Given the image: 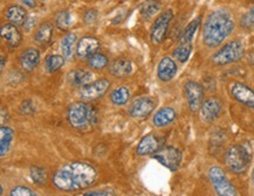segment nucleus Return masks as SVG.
<instances>
[{
  "mask_svg": "<svg viewBox=\"0 0 254 196\" xmlns=\"http://www.w3.org/2000/svg\"><path fill=\"white\" fill-rule=\"evenodd\" d=\"M20 112L22 114H32L35 112V106L31 99H25L20 105Z\"/></svg>",
  "mask_w": 254,
  "mask_h": 196,
  "instance_id": "obj_36",
  "label": "nucleus"
},
{
  "mask_svg": "<svg viewBox=\"0 0 254 196\" xmlns=\"http://www.w3.org/2000/svg\"><path fill=\"white\" fill-rule=\"evenodd\" d=\"M177 74V64L171 57H163L157 67V76L162 82H169Z\"/></svg>",
  "mask_w": 254,
  "mask_h": 196,
  "instance_id": "obj_17",
  "label": "nucleus"
},
{
  "mask_svg": "<svg viewBox=\"0 0 254 196\" xmlns=\"http://www.w3.org/2000/svg\"><path fill=\"white\" fill-rule=\"evenodd\" d=\"M76 41L77 37L75 33H67L61 40V51H63V56L66 60H70L71 56H73Z\"/></svg>",
  "mask_w": 254,
  "mask_h": 196,
  "instance_id": "obj_26",
  "label": "nucleus"
},
{
  "mask_svg": "<svg viewBox=\"0 0 254 196\" xmlns=\"http://www.w3.org/2000/svg\"><path fill=\"white\" fill-rule=\"evenodd\" d=\"M234 29V21L226 9H216L207 16L203 28V41L210 48L223 44Z\"/></svg>",
  "mask_w": 254,
  "mask_h": 196,
  "instance_id": "obj_2",
  "label": "nucleus"
},
{
  "mask_svg": "<svg viewBox=\"0 0 254 196\" xmlns=\"http://www.w3.org/2000/svg\"><path fill=\"white\" fill-rule=\"evenodd\" d=\"M108 57L102 53H96L92 57L88 58V65L95 70H101L106 68L108 65Z\"/></svg>",
  "mask_w": 254,
  "mask_h": 196,
  "instance_id": "obj_30",
  "label": "nucleus"
},
{
  "mask_svg": "<svg viewBox=\"0 0 254 196\" xmlns=\"http://www.w3.org/2000/svg\"><path fill=\"white\" fill-rule=\"evenodd\" d=\"M208 178L214 191L219 196H238L236 187L227 179L225 173L220 167H217V166L211 167L208 171Z\"/></svg>",
  "mask_w": 254,
  "mask_h": 196,
  "instance_id": "obj_6",
  "label": "nucleus"
},
{
  "mask_svg": "<svg viewBox=\"0 0 254 196\" xmlns=\"http://www.w3.org/2000/svg\"><path fill=\"white\" fill-rule=\"evenodd\" d=\"M31 178L37 185H42L47 181V173L42 167L39 166H32L31 167Z\"/></svg>",
  "mask_w": 254,
  "mask_h": 196,
  "instance_id": "obj_33",
  "label": "nucleus"
},
{
  "mask_svg": "<svg viewBox=\"0 0 254 196\" xmlns=\"http://www.w3.org/2000/svg\"><path fill=\"white\" fill-rule=\"evenodd\" d=\"M109 73L115 77H127L132 73V64L131 62L127 58H117L110 64Z\"/></svg>",
  "mask_w": 254,
  "mask_h": 196,
  "instance_id": "obj_20",
  "label": "nucleus"
},
{
  "mask_svg": "<svg viewBox=\"0 0 254 196\" xmlns=\"http://www.w3.org/2000/svg\"><path fill=\"white\" fill-rule=\"evenodd\" d=\"M154 158L164 167L170 171H177L182 162V152L174 146L162 147L157 153H155Z\"/></svg>",
  "mask_w": 254,
  "mask_h": 196,
  "instance_id": "obj_8",
  "label": "nucleus"
},
{
  "mask_svg": "<svg viewBox=\"0 0 254 196\" xmlns=\"http://www.w3.org/2000/svg\"><path fill=\"white\" fill-rule=\"evenodd\" d=\"M64 58L63 55H58V54H53V55H48L45 60V68L48 73L53 74L55 71L60 70L61 68L64 67Z\"/></svg>",
  "mask_w": 254,
  "mask_h": 196,
  "instance_id": "obj_28",
  "label": "nucleus"
},
{
  "mask_svg": "<svg viewBox=\"0 0 254 196\" xmlns=\"http://www.w3.org/2000/svg\"><path fill=\"white\" fill-rule=\"evenodd\" d=\"M221 111H223V103L219 98L210 97L204 100L200 107V117L204 122L212 123L220 116Z\"/></svg>",
  "mask_w": 254,
  "mask_h": 196,
  "instance_id": "obj_13",
  "label": "nucleus"
},
{
  "mask_svg": "<svg viewBox=\"0 0 254 196\" xmlns=\"http://www.w3.org/2000/svg\"><path fill=\"white\" fill-rule=\"evenodd\" d=\"M176 116H177V114H176V111L172 109V107L165 106L159 109L157 112L155 113L152 122H154L155 126L164 127L174 122L176 119Z\"/></svg>",
  "mask_w": 254,
  "mask_h": 196,
  "instance_id": "obj_22",
  "label": "nucleus"
},
{
  "mask_svg": "<svg viewBox=\"0 0 254 196\" xmlns=\"http://www.w3.org/2000/svg\"><path fill=\"white\" fill-rule=\"evenodd\" d=\"M163 140L156 135H148L143 137L141 142L138 143L137 148H136V153L137 155L144 156L149 154H155L159 149L162 148Z\"/></svg>",
  "mask_w": 254,
  "mask_h": 196,
  "instance_id": "obj_14",
  "label": "nucleus"
},
{
  "mask_svg": "<svg viewBox=\"0 0 254 196\" xmlns=\"http://www.w3.org/2000/svg\"><path fill=\"white\" fill-rule=\"evenodd\" d=\"M157 102L152 97H138L130 104L129 113L133 118H145L155 110Z\"/></svg>",
  "mask_w": 254,
  "mask_h": 196,
  "instance_id": "obj_12",
  "label": "nucleus"
},
{
  "mask_svg": "<svg viewBox=\"0 0 254 196\" xmlns=\"http://www.w3.org/2000/svg\"><path fill=\"white\" fill-rule=\"evenodd\" d=\"M53 33H54L53 25H52L51 22H44V24L39 26L37 31H35L34 41L40 46L50 44L52 38H53Z\"/></svg>",
  "mask_w": 254,
  "mask_h": 196,
  "instance_id": "obj_23",
  "label": "nucleus"
},
{
  "mask_svg": "<svg viewBox=\"0 0 254 196\" xmlns=\"http://www.w3.org/2000/svg\"><path fill=\"white\" fill-rule=\"evenodd\" d=\"M6 19L14 26H21L27 21V11L19 5H11L5 11Z\"/></svg>",
  "mask_w": 254,
  "mask_h": 196,
  "instance_id": "obj_19",
  "label": "nucleus"
},
{
  "mask_svg": "<svg viewBox=\"0 0 254 196\" xmlns=\"http://www.w3.org/2000/svg\"><path fill=\"white\" fill-rule=\"evenodd\" d=\"M252 181H253V184H254V169H253V172H252Z\"/></svg>",
  "mask_w": 254,
  "mask_h": 196,
  "instance_id": "obj_41",
  "label": "nucleus"
},
{
  "mask_svg": "<svg viewBox=\"0 0 254 196\" xmlns=\"http://www.w3.org/2000/svg\"><path fill=\"white\" fill-rule=\"evenodd\" d=\"M251 161L250 152L243 145H233L229 147L225 153V163L231 171L237 174L244 173L249 167Z\"/></svg>",
  "mask_w": 254,
  "mask_h": 196,
  "instance_id": "obj_4",
  "label": "nucleus"
},
{
  "mask_svg": "<svg viewBox=\"0 0 254 196\" xmlns=\"http://www.w3.org/2000/svg\"><path fill=\"white\" fill-rule=\"evenodd\" d=\"M93 74L86 69H74L68 74L67 80L74 87L82 88L87 84L92 83Z\"/></svg>",
  "mask_w": 254,
  "mask_h": 196,
  "instance_id": "obj_21",
  "label": "nucleus"
},
{
  "mask_svg": "<svg viewBox=\"0 0 254 196\" xmlns=\"http://www.w3.org/2000/svg\"><path fill=\"white\" fill-rule=\"evenodd\" d=\"M240 25H242V27L245 29H251L254 27V7L251 8L249 12H246L245 14L242 16V19H240Z\"/></svg>",
  "mask_w": 254,
  "mask_h": 196,
  "instance_id": "obj_34",
  "label": "nucleus"
},
{
  "mask_svg": "<svg viewBox=\"0 0 254 196\" xmlns=\"http://www.w3.org/2000/svg\"><path fill=\"white\" fill-rule=\"evenodd\" d=\"M192 49H193V46L192 45H179L177 48L174 50V56L177 61L182 62V63H185L190 57L192 53Z\"/></svg>",
  "mask_w": 254,
  "mask_h": 196,
  "instance_id": "obj_31",
  "label": "nucleus"
},
{
  "mask_svg": "<svg viewBox=\"0 0 254 196\" xmlns=\"http://www.w3.org/2000/svg\"><path fill=\"white\" fill-rule=\"evenodd\" d=\"M172 19H174V12L171 9L164 11L157 16L150 31V39L152 44L159 45L164 41V39L167 38Z\"/></svg>",
  "mask_w": 254,
  "mask_h": 196,
  "instance_id": "obj_7",
  "label": "nucleus"
},
{
  "mask_svg": "<svg viewBox=\"0 0 254 196\" xmlns=\"http://www.w3.org/2000/svg\"><path fill=\"white\" fill-rule=\"evenodd\" d=\"M55 24L60 31L66 32L70 27V13L68 11H61L55 18Z\"/></svg>",
  "mask_w": 254,
  "mask_h": 196,
  "instance_id": "obj_32",
  "label": "nucleus"
},
{
  "mask_svg": "<svg viewBox=\"0 0 254 196\" xmlns=\"http://www.w3.org/2000/svg\"><path fill=\"white\" fill-rule=\"evenodd\" d=\"M67 119L74 129L83 130L93 125L97 120V113L94 106L84 102L71 103L67 111Z\"/></svg>",
  "mask_w": 254,
  "mask_h": 196,
  "instance_id": "obj_3",
  "label": "nucleus"
},
{
  "mask_svg": "<svg viewBox=\"0 0 254 196\" xmlns=\"http://www.w3.org/2000/svg\"><path fill=\"white\" fill-rule=\"evenodd\" d=\"M5 62H6V58H5L4 55L1 54V70L5 69Z\"/></svg>",
  "mask_w": 254,
  "mask_h": 196,
  "instance_id": "obj_40",
  "label": "nucleus"
},
{
  "mask_svg": "<svg viewBox=\"0 0 254 196\" xmlns=\"http://www.w3.org/2000/svg\"><path fill=\"white\" fill-rule=\"evenodd\" d=\"M244 55V46L240 41L233 40L224 45L213 55L212 62L216 65H227L239 61Z\"/></svg>",
  "mask_w": 254,
  "mask_h": 196,
  "instance_id": "obj_5",
  "label": "nucleus"
},
{
  "mask_svg": "<svg viewBox=\"0 0 254 196\" xmlns=\"http://www.w3.org/2000/svg\"><path fill=\"white\" fill-rule=\"evenodd\" d=\"M96 19H97V11H96V9H88V11L84 13L83 20H84V22H86V24L92 25L96 21Z\"/></svg>",
  "mask_w": 254,
  "mask_h": 196,
  "instance_id": "obj_37",
  "label": "nucleus"
},
{
  "mask_svg": "<svg viewBox=\"0 0 254 196\" xmlns=\"http://www.w3.org/2000/svg\"><path fill=\"white\" fill-rule=\"evenodd\" d=\"M20 64L25 71H33L40 62V51L35 48H28L20 55Z\"/></svg>",
  "mask_w": 254,
  "mask_h": 196,
  "instance_id": "obj_18",
  "label": "nucleus"
},
{
  "mask_svg": "<svg viewBox=\"0 0 254 196\" xmlns=\"http://www.w3.org/2000/svg\"><path fill=\"white\" fill-rule=\"evenodd\" d=\"M14 139V131L11 127L2 125L0 127V155L1 158L7 154Z\"/></svg>",
  "mask_w": 254,
  "mask_h": 196,
  "instance_id": "obj_24",
  "label": "nucleus"
},
{
  "mask_svg": "<svg viewBox=\"0 0 254 196\" xmlns=\"http://www.w3.org/2000/svg\"><path fill=\"white\" fill-rule=\"evenodd\" d=\"M100 41L94 37H84L77 42L76 55L79 58H89L100 49Z\"/></svg>",
  "mask_w": 254,
  "mask_h": 196,
  "instance_id": "obj_15",
  "label": "nucleus"
},
{
  "mask_svg": "<svg viewBox=\"0 0 254 196\" xmlns=\"http://www.w3.org/2000/svg\"><path fill=\"white\" fill-rule=\"evenodd\" d=\"M83 196H115V193L113 191H109V189H106V191L88 192Z\"/></svg>",
  "mask_w": 254,
  "mask_h": 196,
  "instance_id": "obj_38",
  "label": "nucleus"
},
{
  "mask_svg": "<svg viewBox=\"0 0 254 196\" xmlns=\"http://www.w3.org/2000/svg\"><path fill=\"white\" fill-rule=\"evenodd\" d=\"M110 100L115 105H125L130 98V91L127 87H119L110 94Z\"/></svg>",
  "mask_w": 254,
  "mask_h": 196,
  "instance_id": "obj_27",
  "label": "nucleus"
},
{
  "mask_svg": "<svg viewBox=\"0 0 254 196\" xmlns=\"http://www.w3.org/2000/svg\"><path fill=\"white\" fill-rule=\"evenodd\" d=\"M22 4L28 6V7H35L37 4H35V0H20Z\"/></svg>",
  "mask_w": 254,
  "mask_h": 196,
  "instance_id": "obj_39",
  "label": "nucleus"
},
{
  "mask_svg": "<svg viewBox=\"0 0 254 196\" xmlns=\"http://www.w3.org/2000/svg\"><path fill=\"white\" fill-rule=\"evenodd\" d=\"M9 195L11 196H37L33 189L26 187V186H17V187L12 188L11 192H9Z\"/></svg>",
  "mask_w": 254,
  "mask_h": 196,
  "instance_id": "obj_35",
  "label": "nucleus"
},
{
  "mask_svg": "<svg viewBox=\"0 0 254 196\" xmlns=\"http://www.w3.org/2000/svg\"><path fill=\"white\" fill-rule=\"evenodd\" d=\"M230 95L234 100L254 110V90L240 82H233L230 86Z\"/></svg>",
  "mask_w": 254,
  "mask_h": 196,
  "instance_id": "obj_11",
  "label": "nucleus"
},
{
  "mask_svg": "<svg viewBox=\"0 0 254 196\" xmlns=\"http://www.w3.org/2000/svg\"><path fill=\"white\" fill-rule=\"evenodd\" d=\"M161 7L162 4L159 0H146L141 7V14L144 16L145 19H150L161 11Z\"/></svg>",
  "mask_w": 254,
  "mask_h": 196,
  "instance_id": "obj_29",
  "label": "nucleus"
},
{
  "mask_svg": "<svg viewBox=\"0 0 254 196\" xmlns=\"http://www.w3.org/2000/svg\"><path fill=\"white\" fill-rule=\"evenodd\" d=\"M0 35H1L2 40L6 41V44L11 48L19 47L22 41V35L20 31L17 28V26H14L13 24L2 25L1 29H0Z\"/></svg>",
  "mask_w": 254,
  "mask_h": 196,
  "instance_id": "obj_16",
  "label": "nucleus"
},
{
  "mask_svg": "<svg viewBox=\"0 0 254 196\" xmlns=\"http://www.w3.org/2000/svg\"><path fill=\"white\" fill-rule=\"evenodd\" d=\"M95 167L84 161L68 162L53 175V185L59 191L76 192L90 187L96 181Z\"/></svg>",
  "mask_w": 254,
  "mask_h": 196,
  "instance_id": "obj_1",
  "label": "nucleus"
},
{
  "mask_svg": "<svg viewBox=\"0 0 254 196\" xmlns=\"http://www.w3.org/2000/svg\"><path fill=\"white\" fill-rule=\"evenodd\" d=\"M201 22V18L198 16V18L193 19L190 24H189L185 29L182 33L181 38H179V45H192V40H193L194 34H196L198 27H199Z\"/></svg>",
  "mask_w": 254,
  "mask_h": 196,
  "instance_id": "obj_25",
  "label": "nucleus"
},
{
  "mask_svg": "<svg viewBox=\"0 0 254 196\" xmlns=\"http://www.w3.org/2000/svg\"><path fill=\"white\" fill-rule=\"evenodd\" d=\"M110 88V82L107 78H101L81 88L80 97L84 100H95L103 97Z\"/></svg>",
  "mask_w": 254,
  "mask_h": 196,
  "instance_id": "obj_10",
  "label": "nucleus"
},
{
  "mask_svg": "<svg viewBox=\"0 0 254 196\" xmlns=\"http://www.w3.org/2000/svg\"><path fill=\"white\" fill-rule=\"evenodd\" d=\"M184 94L187 97L189 109L192 112L200 110L204 103V88L194 81H188L184 84Z\"/></svg>",
  "mask_w": 254,
  "mask_h": 196,
  "instance_id": "obj_9",
  "label": "nucleus"
}]
</instances>
